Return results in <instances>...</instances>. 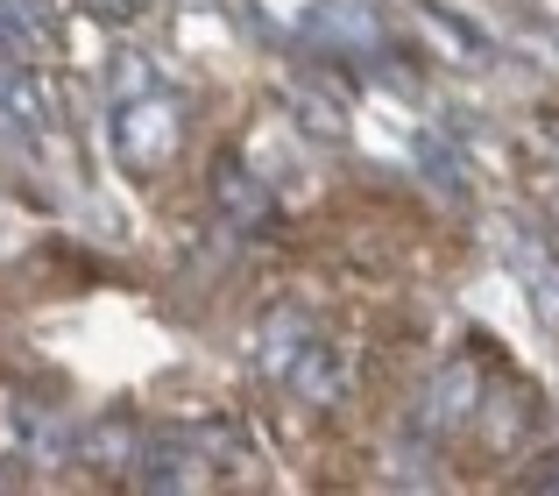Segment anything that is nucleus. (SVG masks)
Wrapping results in <instances>:
<instances>
[{
    "label": "nucleus",
    "instance_id": "obj_12",
    "mask_svg": "<svg viewBox=\"0 0 559 496\" xmlns=\"http://www.w3.org/2000/svg\"><path fill=\"white\" fill-rule=\"evenodd\" d=\"M85 8H93L99 28H128V22L142 14V0H85Z\"/></svg>",
    "mask_w": 559,
    "mask_h": 496
},
{
    "label": "nucleus",
    "instance_id": "obj_11",
    "mask_svg": "<svg viewBox=\"0 0 559 496\" xmlns=\"http://www.w3.org/2000/svg\"><path fill=\"white\" fill-rule=\"evenodd\" d=\"M411 156H418V170L432 178V192H439V199H467V170H461V156H453L447 142L432 135V128L411 142Z\"/></svg>",
    "mask_w": 559,
    "mask_h": 496
},
{
    "label": "nucleus",
    "instance_id": "obj_7",
    "mask_svg": "<svg viewBox=\"0 0 559 496\" xmlns=\"http://www.w3.org/2000/svg\"><path fill=\"white\" fill-rule=\"evenodd\" d=\"M305 28H312L319 43H333V50H376V36H382V22L361 0H319Z\"/></svg>",
    "mask_w": 559,
    "mask_h": 496
},
{
    "label": "nucleus",
    "instance_id": "obj_10",
    "mask_svg": "<svg viewBox=\"0 0 559 496\" xmlns=\"http://www.w3.org/2000/svg\"><path fill=\"white\" fill-rule=\"evenodd\" d=\"M219 213H227V227H255L262 213H270V192H262L241 164H227L219 170Z\"/></svg>",
    "mask_w": 559,
    "mask_h": 496
},
{
    "label": "nucleus",
    "instance_id": "obj_13",
    "mask_svg": "<svg viewBox=\"0 0 559 496\" xmlns=\"http://www.w3.org/2000/svg\"><path fill=\"white\" fill-rule=\"evenodd\" d=\"M14 43H22V22H14V8L0 0V50H14Z\"/></svg>",
    "mask_w": 559,
    "mask_h": 496
},
{
    "label": "nucleus",
    "instance_id": "obj_4",
    "mask_svg": "<svg viewBox=\"0 0 559 496\" xmlns=\"http://www.w3.org/2000/svg\"><path fill=\"white\" fill-rule=\"evenodd\" d=\"M57 128V99H50V85L36 79V71H22V64H0V135H14V142H43Z\"/></svg>",
    "mask_w": 559,
    "mask_h": 496
},
{
    "label": "nucleus",
    "instance_id": "obj_9",
    "mask_svg": "<svg viewBox=\"0 0 559 496\" xmlns=\"http://www.w3.org/2000/svg\"><path fill=\"white\" fill-rule=\"evenodd\" d=\"M150 85H164V79H156V64H150L142 50H114L107 64H99V93H107V107H121V99L150 93Z\"/></svg>",
    "mask_w": 559,
    "mask_h": 496
},
{
    "label": "nucleus",
    "instance_id": "obj_5",
    "mask_svg": "<svg viewBox=\"0 0 559 496\" xmlns=\"http://www.w3.org/2000/svg\"><path fill=\"white\" fill-rule=\"evenodd\" d=\"M135 489H199L205 483V454L191 447V433H156V440H142L135 447Z\"/></svg>",
    "mask_w": 559,
    "mask_h": 496
},
{
    "label": "nucleus",
    "instance_id": "obj_1",
    "mask_svg": "<svg viewBox=\"0 0 559 496\" xmlns=\"http://www.w3.org/2000/svg\"><path fill=\"white\" fill-rule=\"evenodd\" d=\"M114 114V150H121L128 170H164L170 156H178L185 142V99L170 93V85H150V93L121 99Z\"/></svg>",
    "mask_w": 559,
    "mask_h": 496
},
{
    "label": "nucleus",
    "instance_id": "obj_2",
    "mask_svg": "<svg viewBox=\"0 0 559 496\" xmlns=\"http://www.w3.org/2000/svg\"><path fill=\"white\" fill-rule=\"evenodd\" d=\"M496 248H503V270L518 276V291L532 298V312L559 333V241H546L532 221L503 213L496 221Z\"/></svg>",
    "mask_w": 559,
    "mask_h": 496
},
{
    "label": "nucleus",
    "instance_id": "obj_3",
    "mask_svg": "<svg viewBox=\"0 0 559 496\" xmlns=\"http://www.w3.org/2000/svg\"><path fill=\"white\" fill-rule=\"evenodd\" d=\"M475 404H481L475 362H439V369L425 376L418 404H411V433H425V440H447V433H461L467 418H475Z\"/></svg>",
    "mask_w": 559,
    "mask_h": 496
},
{
    "label": "nucleus",
    "instance_id": "obj_6",
    "mask_svg": "<svg viewBox=\"0 0 559 496\" xmlns=\"http://www.w3.org/2000/svg\"><path fill=\"white\" fill-rule=\"evenodd\" d=\"M312 341H319L312 312H305V305H276V312L262 319V369H270V376H290Z\"/></svg>",
    "mask_w": 559,
    "mask_h": 496
},
{
    "label": "nucleus",
    "instance_id": "obj_14",
    "mask_svg": "<svg viewBox=\"0 0 559 496\" xmlns=\"http://www.w3.org/2000/svg\"><path fill=\"white\" fill-rule=\"evenodd\" d=\"M0 489H8V475H0Z\"/></svg>",
    "mask_w": 559,
    "mask_h": 496
},
{
    "label": "nucleus",
    "instance_id": "obj_8",
    "mask_svg": "<svg viewBox=\"0 0 559 496\" xmlns=\"http://www.w3.org/2000/svg\"><path fill=\"white\" fill-rule=\"evenodd\" d=\"M284 383L298 390L305 404H333V398L347 390V355H341L333 341H312V347H305V362L284 376Z\"/></svg>",
    "mask_w": 559,
    "mask_h": 496
}]
</instances>
